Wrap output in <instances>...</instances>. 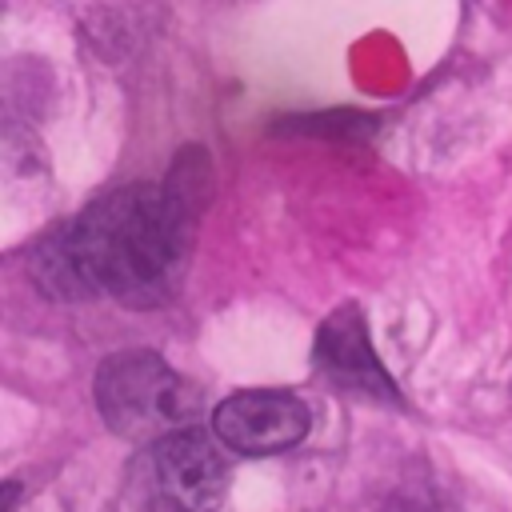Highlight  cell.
<instances>
[{
    "label": "cell",
    "instance_id": "obj_1",
    "mask_svg": "<svg viewBox=\"0 0 512 512\" xmlns=\"http://www.w3.org/2000/svg\"><path fill=\"white\" fill-rule=\"evenodd\" d=\"M192 220L196 208L168 184L116 188L36 248L32 276L56 300L112 296L132 308H156L176 292Z\"/></svg>",
    "mask_w": 512,
    "mask_h": 512
},
{
    "label": "cell",
    "instance_id": "obj_2",
    "mask_svg": "<svg viewBox=\"0 0 512 512\" xmlns=\"http://www.w3.org/2000/svg\"><path fill=\"white\" fill-rule=\"evenodd\" d=\"M92 396L104 424L132 444H152L176 428H188L200 412V388L152 348L112 352L96 368Z\"/></svg>",
    "mask_w": 512,
    "mask_h": 512
},
{
    "label": "cell",
    "instance_id": "obj_3",
    "mask_svg": "<svg viewBox=\"0 0 512 512\" xmlns=\"http://www.w3.org/2000/svg\"><path fill=\"white\" fill-rule=\"evenodd\" d=\"M228 492V464L220 444L188 424L144 444L136 504L140 512H216Z\"/></svg>",
    "mask_w": 512,
    "mask_h": 512
},
{
    "label": "cell",
    "instance_id": "obj_4",
    "mask_svg": "<svg viewBox=\"0 0 512 512\" xmlns=\"http://www.w3.org/2000/svg\"><path fill=\"white\" fill-rule=\"evenodd\" d=\"M312 428V412L284 388H244L212 408V440L240 456H276L296 448Z\"/></svg>",
    "mask_w": 512,
    "mask_h": 512
},
{
    "label": "cell",
    "instance_id": "obj_5",
    "mask_svg": "<svg viewBox=\"0 0 512 512\" xmlns=\"http://www.w3.org/2000/svg\"><path fill=\"white\" fill-rule=\"evenodd\" d=\"M312 356H316V368H320L332 384H340V388H348V392H360V396H368V400H380V404H404V400H400V388H396V380H392V372H388V368L380 364V356L372 352L368 324H364V316H360L356 304L336 308V312L320 324Z\"/></svg>",
    "mask_w": 512,
    "mask_h": 512
},
{
    "label": "cell",
    "instance_id": "obj_6",
    "mask_svg": "<svg viewBox=\"0 0 512 512\" xmlns=\"http://www.w3.org/2000/svg\"><path fill=\"white\" fill-rule=\"evenodd\" d=\"M16 504H20V484L16 480H4L0 484V512H16Z\"/></svg>",
    "mask_w": 512,
    "mask_h": 512
}]
</instances>
